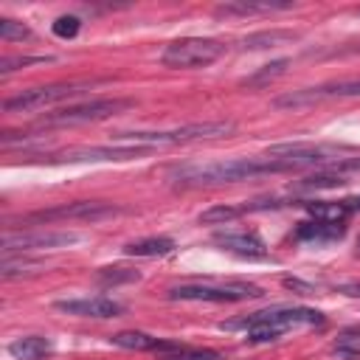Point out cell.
I'll list each match as a JSON object with an SVG mask.
<instances>
[{
    "instance_id": "obj_4",
    "label": "cell",
    "mask_w": 360,
    "mask_h": 360,
    "mask_svg": "<svg viewBox=\"0 0 360 360\" xmlns=\"http://www.w3.org/2000/svg\"><path fill=\"white\" fill-rule=\"evenodd\" d=\"M225 53V45L219 39H205V37H186L174 39L163 48L160 62L166 68H205L217 62Z\"/></svg>"
},
{
    "instance_id": "obj_25",
    "label": "cell",
    "mask_w": 360,
    "mask_h": 360,
    "mask_svg": "<svg viewBox=\"0 0 360 360\" xmlns=\"http://www.w3.org/2000/svg\"><path fill=\"white\" fill-rule=\"evenodd\" d=\"M96 278L101 281V284H127V281H138L141 278V273L138 270H129V267H101L98 273H96Z\"/></svg>"
},
{
    "instance_id": "obj_23",
    "label": "cell",
    "mask_w": 360,
    "mask_h": 360,
    "mask_svg": "<svg viewBox=\"0 0 360 360\" xmlns=\"http://www.w3.org/2000/svg\"><path fill=\"white\" fill-rule=\"evenodd\" d=\"M343 183H346V177H343L340 172H335V169H323V172H318V174L301 180L298 188H335V186H343Z\"/></svg>"
},
{
    "instance_id": "obj_17",
    "label": "cell",
    "mask_w": 360,
    "mask_h": 360,
    "mask_svg": "<svg viewBox=\"0 0 360 360\" xmlns=\"http://www.w3.org/2000/svg\"><path fill=\"white\" fill-rule=\"evenodd\" d=\"M174 250V242L169 236H149V239H138V242H129L124 248L127 256H141V259H152V256H166Z\"/></svg>"
},
{
    "instance_id": "obj_21",
    "label": "cell",
    "mask_w": 360,
    "mask_h": 360,
    "mask_svg": "<svg viewBox=\"0 0 360 360\" xmlns=\"http://www.w3.org/2000/svg\"><path fill=\"white\" fill-rule=\"evenodd\" d=\"M248 208L245 205H214V208H208V211H202L200 214V222H205V225H225V222H233L236 217H242Z\"/></svg>"
},
{
    "instance_id": "obj_19",
    "label": "cell",
    "mask_w": 360,
    "mask_h": 360,
    "mask_svg": "<svg viewBox=\"0 0 360 360\" xmlns=\"http://www.w3.org/2000/svg\"><path fill=\"white\" fill-rule=\"evenodd\" d=\"M307 211H309V217L312 219H321V222H332V225H343L346 222V217L352 214L349 208H346V202L340 200V202H307Z\"/></svg>"
},
{
    "instance_id": "obj_18",
    "label": "cell",
    "mask_w": 360,
    "mask_h": 360,
    "mask_svg": "<svg viewBox=\"0 0 360 360\" xmlns=\"http://www.w3.org/2000/svg\"><path fill=\"white\" fill-rule=\"evenodd\" d=\"M298 34L295 31H284V28H273V31H259V34H250L242 39V48H250V51H259V48H276V45H284V42H295Z\"/></svg>"
},
{
    "instance_id": "obj_28",
    "label": "cell",
    "mask_w": 360,
    "mask_h": 360,
    "mask_svg": "<svg viewBox=\"0 0 360 360\" xmlns=\"http://www.w3.org/2000/svg\"><path fill=\"white\" fill-rule=\"evenodd\" d=\"M37 62H51V56H6V59L0 62V73H11L14 68L37 65Z\"/></svg>"
},
{
    "instance_id": "obj_27",
    "label": "cell",
    "mask_w": 360,
    "mask_h": 360,
    "mask_svg": "<svg viewBox=\"0 0 360 360\" xmlns=\"http://www.w3.org/2000/svg\"><path fill=\"white\" fill-rule=\"evenodd\" d=\"M0 37H3V39H28V37H31V28L22 25V22H17V20L3 17V20H0Z\"/></svg>"
},
{
    "instance_id": "obj_1",
    "label": "cell",
    "mask_w": 360,
    "mask_h": 360,
    "mask_svg": "<svg viewBox=\"0 0 360 360\" xmlns=\"http://www.w3.org/2000/svg\"><path fill=\"white\" fill-rule=\"evenodd\" d=\"M290 172L284 160L276 158H236V160H214V163H188L172 172L177 186H225L239 180H253L262 174Z\"/></svg>"
},
{
    "instance_id": "obj_26",
    "label": "cell",
    "mask_w": 360,
    "mask_h": 360,
    "mask_svg": "<svg viewBox=\"0 0 360 360\" xmlns=\"http://www.w3.org/2000/svg\"><path fill=\"white\" fill-rule=\"evenodd\" d=\"M79 28H82V20H79V17H73V14H62V17H56V20H53V25H51V31H53L56 37H62V39L76 37V34H79Z\"/></svg>"
},
{
    "instance_id": "obj_24",
    "label": "cell",
    "mask_w": 360,
    "mask_h": 360,
    "mask_svg": "<svg viewBox=\"0 0 360 360\" xmlns=\"http://www.w3.org/2000/svg\"><path fill=\"white\" fill-rule=\"evenodd\" d=\"M287 65H290V59H276V62H270V65H262V70H256L253 76H248L245 84H250V87H256V84H267V82L278 79V76L287 70Z\"/></svg>"
},
{
    "instance_id": "obj_20",
    "label": "cell",
    "mask_w": 360,
    "mask_h": 360,
    "mask_svg": "<svg viewBox=\"0 0 360 360\" xmlns=\"http://www.w3.org/2000/svg\"><path fill=\"white\" fill-rule=\"evenodd\" d=\"M290 8V3H225L217 8V14H264V11H284Z\"/></svg>"
},
{
    "instance_id": "obj_12",
    "label": "cell",
    "mask_w": 360,
    "mask_h": 360,
    "mask_svg": "<svg viewBox=\"0 0 360 360\" xmlns=\"http://www.w3.org/2000/svg\"><path fill=\"white\" fill-rule=\"evenodd\" d=\"M59 312H68V315H79V318H115L124 312V307L112 298H65V301H56L53 304Z\"/></svg>"
},
{
    "instance_id": "obj_14",
    "label": "cell",
    "mask_w": 360,
    "mask_h": 360,
    "mask_svg": "<svg viewBox=\"0 0 360 360\" xmlns=\"http://www.w3.org/2000/svg\"><path fill=\"white\" fill-rule=\"evenodd\" d=\"M110 343H112V346H121V349H132V352H158V354L174 349L172 340H158V338H152V335H146V332H135V329H129V332H115V335L110 338Z\"/></svg>"
},
{
    "instance_id": "obj_31",
    "label": "cell",
    "mask_w": 360,
    "mask_h": 360,
    "mask_svg": "<svg viewBox=\"0 0 360 360\" xmlns=\"http://www.w3.org/2000/svg\"><path fill=\"white\" fill-rule=\"evenodd\" d=\"M346 169H360V155H357V158H349V160H343V163L338 166V172H346Z\"/></svg>"
},
{
    "instance_id": "obj_30",
    "label": "cell",
    "mask_w": 360,
    "mask_h": 360,
    "mask_svg": "<svg viewBox=\"0 0 360 360\" xmlns=\"http://www.w3.org/2000/svg\"><path fill=\"white\" fill-rule=\"evenodd\" d=\"M338 290H340V292H346V295H354V298H360V281H354V284H340Z\"/></svg>"
},
{
    "instance_id": "obj_13",
    "label": "cell",
    "mask_w": 360,
    "mask_h": 360,
    "mask_svg": "<svg viewBox=\"0 0 360 360\" xmlns=\"http://www.w3.org/2000/svg\"><path fill=\"white\" fill-rule=\"evenodd\" d=\"M214 242L222 248V250H228V253H236V256H242V259H264L267 256V248H264V242L256 236V233H250V231H217L214 233Z\"/></svg>"
},
{
    "instance_id": "obj_6",
    "label": "cell",
    "mask_w": 360,
    "mask_h": 360,
    "mask_svg": "<svg viewBox=\"0 0 360 360\" xmlns=\"http://www.w3.org/2000/svg\"><path fill=\"white\" fill-rule=\"evenodd\" d=\"M93 82H56V84H42V87H28L22 93H17L14 98L3 101L6 112H25V110H42L48 104L73 98L79 93H84Z\"/></svg>"
},
{
    "instance_id": "obj_8",
    "label": "cell",
    "mask_w": 360,
    "mask_h": 360,
    "mask_svg": "<svg viewBox=\"0 0 360 360\" xmlns=\"http://www.w3.org/2000/svg\"><path fill=\"white\" fill-rule=\"evenodd\" d=\"M118 214V205L98 202V200H79V202H65L56 208H42L25 217V222H56V219H104Z\"/></svg>"
},
{
    "instance_id": "obj_5",
    "label": "cell",
    "mask_w": 360,
    "mask_h": 360,
    "mask_svg": "<svg viewBox=\"0 0 360 360\" xmlns=\"http://www.w3.org/2000/svg\"><path fill=\"white\" fill-rule=\"evenodd\" d=\"M132 107L129 98H93L87 104H70L62 110L48 112L39 124L42 127H76V124H90V121H104L121 110Z\"/></svg>"
},
{
    "instance_id": "obj_10",
    "label": "cell",
    "mask_w": 360,
    "mask_h": 360,
    "mask_svg": "<svg viewBox=\"0 0 360 360\" xmlns=\"http://www.w3.org/2000/svg\"><path fill=\"white\" fill-rule=\"evenodd\" d=\"M146 149L149 146H73L51 158L68 160V163H101V160H132V158L146 155Z\"/></svg>"
},
{
    "instance_id": "obj_32",
    "label": "cell",
    "mask_w": 360,
    "mask_h": 360,
    "mask_svg": "<svg viewBox=\"0 0 360 360\" xmlns=\"http://www.w3.org/2000/svg\"><path fill=\"white\" fill-rule=\"evenodd\" d=\"M343 202H346L349 211H360V194H357V197H346Z\"/></svg>"
},
{
    "instance_id": "obj_22",
    "label": "cell",
    "mask_w": 360,
    "mask_h": 360,
    "mask_svg": "<svg viewBox=\"0 0 360 360\" xmlns=\"http://www.w3.org/2000/svg\"><path fill=\"white\" fill-rule=\"evenodd\" d=\"M158 360H219V352H214V349H188V346L177 343L172 352H163Z\"/></svg>"
},
{
    "instance_id": "obj_9",
    "label": "cell",
    "mask_w": 360,
    "mask_h": 360,
    "mask_svg": "<svg viewBox=\"0 0 360 360\" xmlns=\"http://www.w3.org/2000/svg\"><path fill=\"white\" fill-rule=\"evenodd\" d=\"M76 236L73 233H53V231H37V233H28V231H20V233H11L6 231L3 236V253H28V250H51V248H68L73 245Z\"/></svg>"
},
{
    "instance_id": "obj_7",
    "label": "cell",
    "mask_w": 360,
    "mask_h": 360,
    "mask_svg": "<svg viewBox=\"0 0 360 360\" xmlns=\"http://www.w3.org/2000/svg\"><path fill=\"white\" fill-rule=\"evenodd\" d=\"M262 290L256 284L248 281H231V284H180L169 290L172 301H248V298H259Z\"/></svg>"
},
{
    "instance_id": "obj_15",
    "label": "cell",
    "mask_w": 360,
    "mask_h": 360,
    "mask_svg": "<svg viewBox=\"0 0 360 360\" xmlns=\"http://www.w3.org/2000/svg\"><path fill=\"white\" fill-rule=\"evenodd\" d=\"M346 233V225H332V222H321V219H307L298 225L295 239L301 242H312V245H329L338 242Z\"/></svg>"
},
{
    "instance_id": "obj_2",
    "label": "cell",
    "mask_w": 360,
    "mask_h": 360,
    "mask_svg": "<svg viewBox=\"0 0 360 360\" xmlns=\"http://www.w3.org/2000/svg\"><path fill=\"white\" fill-rule=\"evenodd\" d=\"M323 323V315L309 307H273L264 312H253L242 321H231L228 329H245L250 343H267L281 338L287 329L295 326H318Z\"/></svg>"
},
{
    "instance_id": "obj_3",
    "label": "cell",
    "mask_w": 360,
    "mask_h": 360,
    "mask_svg": "<svg viewBox=\"0 0 360 360\" xmlns=\"http://www.w3.org/2000/svg\"><path fill=\"white\" fill-rule=\"evenodd\" d=\"M233 121H194L172 129H135V132H118L115 138L121 143L132 146H174V143H194V141H217L233 135Z\"/></svg>"
},
{
    "instance_id": "obj_29",
    "label": "cell",
    "mask_w": 360,
    "mask_h": 360,
    "mask_svg": "<svg viewBox=\"0 0 360 360\" xmlns=\"http://www.w3.org/2000/svg\"><path fill=\"white\" fill-rule=\"evenodd\" d=\"M335 352H338V357H343V360H360V349H349V346L340 343Z\"/></svg>"
},
{
    "instance_id": "obj_11",
    "label": "cell",
    "mask_w": 360,
    "mask_h": 360,
    "mask_svg": "<svg viewBox=\"0 0 360 360\" xmlns=\"http://www.w3.org/2000/svg\"><path fill=\"white\" fill-rule=\"evenodd\" d=\"M346 98V96H360V79H346V82H332V84H321V87H309L301 93H290L281 96L276 104L278 107H298V104H309V101H321V98Z\"/></svg>"
},
{
    "instance_id": "obj_16",
    "label": "cell",
    "mask_w": 360,
    "mask_h": 360,
    "mask_svg": "<svg viewBox=\"0 0 360 360\" xmlns=\"http://www.w3.org/2000/svg\"><path fill=\"white\" fill-rule=\"evenodd\" d=\"M51 352H53V343L39 335H25V338H17L8 343V354L14 360H39Z\"/></svg>"
}]
</instances>
